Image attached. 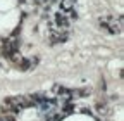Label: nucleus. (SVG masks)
<instances>
[{
    "label": "nucleus",
    "mask_w": 124,
    "mask_h": 121,
    "mask_svg": "<svg viewBox=\"0 0 124 121\" xmlns=\"http://www.w3.org/2000/svg\"><path fill=\"white\" fill-rule=\"evenodd\" d=\"M72 9H74V0H60V2H59V12L67 14Z\"/></svg>",
    "instance_id": "nucleus-1"
},
{
    "label": "nucleus",
    "mask_w": 124,
    "mask_h": 121,
    "mask_svg": "<svg viewBox=\"0 0 124 121\" xmlns=\"http://www.w3.org/2000/svg\"><path fill=\"white\" fill-rule=\"evenodd\" d=\"M33 2H35L36 5H45V2H46V0H33Z\"/></svg>",
    "instance_id": "nucleus-2"
},
{
    "label": "nucleus",
    "mask_w": 124,
    "mask_h": 121,
    "mask_svg": "<svg viewBox=\"0 0 124 121\" xmlns=\"http://www.w3.org/2000/svg\"><path fill=\"white\" fill-rule=\"evenodd\" d=\"M2 45H4V38L0 36V49H2Z\"/></svg>",
    "instance_id": "nucleus-3"
}]
</instances>
